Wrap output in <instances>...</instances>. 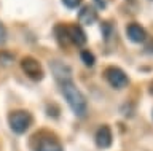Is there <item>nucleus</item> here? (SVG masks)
<instances>
[{
  "instance_id": "1",
  "label": "nucleus",
  "mask_w": 153,
  "mask_h": 151,
  "mask_svg": "<svg viewBox=\"0 0 153 151\" xmlns=\"http://www.w3.org/2000/svg\"><path fill=\"white\" fill-rule=\"evenodd\" d=\"M61 91H62V96L65 97L67 103H69V107L72 108V111H74L76 116L83 118L86 115V108H88L86 107V99L83 96V92H81L72 81L61 84Z\"/></svg>"
},
{
  "instance_id": "2",
  "label": "nucleus",
  "mask_w": 153,
  "mask_h": 151,
  "mask_svg": "<svg viewBox=\"0 0 153 151\" xmlns=\"http://www.w3.org/2000/svg\"><path fill=\"white\" fill-rule=\"evenodd\" d=\"M32 148L33 151H64L61 141L48 132H40V134L33 135Z\"/></svg>"
},
{
  "instance_id": "3",
  "label": "nucleus",
  "mask_w": 153,
  "mask_h": 151,
  "mask_svg": "<svg viewBox=\"0 0 153 151\" xmlns=\"http://www.w3.org/2000/svg\"><path fill=\"white\" fill-rule=\"evenodd\" d=\"M8 122H10V127H11L13 132L24 134L32 124V116H30V113H27L24 110H16V111L10 113Z\"/></svg>"
},
{
  "instance_id": "4",
  "label": "nucleus",
  "mask_w": 153,
  "mask_h": 151,
  "mask_svg": "<svg viewBox=\"0 0 153 151\" xmlns=\"http://www.w3.org/2000/svg\"><path fill=\"white\" fill-rule=\"evenodd\" d=\"M104 75H105V80L108 81V84L112 88H115V89H123V88H126L128 83H129L126 73H124L121 69H118V67L105 69Z\"/></svg>"
},
{
  "instance_id": "5",
  "label": "nucleus",
  "mask_w": 153,
  "mask_h": 151,
  "mask_svg": "<svg viewBox=\"0 0 153 151\" xmlns=\"http://www.w3.org/2000/svg\"><path fill=\"white\" fill-rule=\"evenodd\" d=\"M21 69L24 70V73L27 75L29 78L32 80H42L43 78V70H42V65L37 59L33 57H24L21 60Z\"/></svg>"
},
{
  "instance_id": "6",
  "label": "nucleus",
  "mask_w": 153,
  "mask_h": 151,
  "mask_svg": "<svg viewBox=\"0 0 153 151\" xmlns=\"http://www.w3.org/2000/svg\"><path fill=\"white\" fill-rule=\"evenodd\" d=\"M50 67H51V72L54 75V78L59 81V84L72 81V70L65 64L59 62V60H53V62H50Z\"/></svg>"
},
{
  "instance_id": "7",
  "label": "nucleus",
  "mask_w": 153,
  "mask_h": 151,
  "mask_svg": "<svg viewBox=\"0 0 153 151\" xmlns=\"http://www.w3.org/2000/svg\"><path fill=\"white\" fill-rule=\"evenodd\" d=\"M112 130H110L108 126H100L97 132H96V145L99 146V148H108L110 145H112Z\"/></svg>"
},
{
  "instance_id": "8",
  "label": "nucleus",
  "mask_w": 153,
  "mask_h": 151,
  "mask_svg": "<svg viewBox=\"0 0 153 151\" xmlns=\"http://www.w3.org/2000/svg\"><path fill=\"white\" fill-rule=\"evenodd\" d=\"M126 34H128V38L131 41H134V43H142V41L147 40L145 29L142 26L136 24V22H132V24H129L126 27Z\"/></svg>"
},
{
  "instance_id": "9",
  "label": "nucleus",
  "mask_w": 153,
  "mask_h": 151,
  "mask_svg": "<svg viewBox=\"0 0 153 151\" xmlns=\"http://www.w3.org/2000/svg\"><path fill=\"white\" fill-rule=\"evenodd\" d=\"M96 19H97V11L94 10V7L86 5V7L81 8V11L78 15V21L81 22V24L91 26V24H94V22H96Z\"/></svg>"
},
{
  "instance_id": "10",
  "label": "nucleus",
  "mask_w": 153,
  "mask_h": 151,
  "mask_svg": "<svg viewBox=\"0 0 153 151\" xmlns=\"http://www.w3.org/2000/svg\"><path fill=\"white\" fill-rule=\"evenodd\" d=\"M69 35H70V41H74L76 46H83L86 43V34L80 26H70L69 27Z\"/></svg>"
},
{
  "instance_id": "11",
  "label": "nucleus",
  "mask_w": 153,
  "mask_h": 151,
  "mask_svg": "<svg viewBox=\"0 0 153 151\" xmlns=\"http://www.w3.org/2000/svg\"><path fill=\"white\" fill-rule=\"evenodd\" d=\"M54 35H56V40L57 43H59L61 46H65L67 43L70 41V35H69V27L67 26H56L54 27Z\"/></svg>"
},
{
  "instance_id": "12",
  "label": "nucleus",
  "mask_w": 153,
  "mask_h": 151,
  "mask_svg": "<svg viewBox=\"0 0 153 151\" xmlns=\"http://www.w3.org/2000/svg\"><path fill=\"white\" fill-rule=\"evenodd\" d=\"M80 56H81V60L85 62V65H88V67H93V65H94V62H96V57H94V54L91 53V51H88V49H83Z\"/></svg>"
},
{
  "instance_id": "13",
  "label": "nucleus",
  "mask_w": 153,
  "mask_h": 151,
  "mask_svg": "<svg viewBox=\"0 0 153 151\" xmlns=\"http://www.w3.org/2000/svg\"><path fill=\"white\" fill-rule=\"evenodd\" d=\"M13 54L7 53V51H0V65H3V67H8V65H11L13 62Z\"/></svg>"
},
{
  "instance_id": "14",
  "label": "nucleus",
  "mask_w": 153,
  "mask_h": 151,
  "mask_svg": "<svg viewBox=\"0 0 153 151\" xmlns=\"http://www.w3.org/2000/svg\"><path fill=\"white\" fill-rule=\"evenodd\" d=\"M102 32L105 35V40H108L110 37H112V26H110L108 22H104L102 24Z\"/></svg>"
},
{
  "instance_id": "15",
  "label": "nucleus",
  "mask_w": 153,
  "mask_h": 151,
  "mask_svg": "<svg viewBox=\"0 0 153 151\" xmlns=\"http://www.w3.org/2000/svg\"><path fill=\"white\" fill-rule=\"evenodd\" d=\"M62 3H64L67 8H76L81 3V0H62Z\"/></svg>"
},
{
  "instance_id": "16",
  "label": "nucleus",
  "mask_w": 153,
  "mask_h": 151,
  "mask_svg": "<svg viewBox=\"0 0 153 151\" xmlns=\"http://www.w3.org/2000/svg\"><path fill=\"white\" fill-rule=\"evenodd\" d=\"M5 41H7V30H5L3 24L0 22V45H3Z\"/></svg>"
},
{
  "instance_id": "17",
  "label": "nucleus",
  "mask_w": 153,
  "mask_h": 151,
  "mask_svg": "<svg viewBox=\"0 0 153 151\" xmlns=\"http://www.w3.org/2000/svg\"><path fill=\"white\" fill-rule=\"evenodd\" d=\"M96 3H97L100 8H104V7H105V0H96Z\"/></svg>"
},
{
  "instance_id": "18",
  "label": "nucleus",
  "mask_w": 153,
  "mask_h": 151,
  "mask_svg": "<svg viewBox=\"0 0 153 151\" xmlns=\"http://www.w3.org/2000/svg\"><path fill=\"white\" fill-rule=\"evenodd\" d=\"M150 92L153 94V83H152V88H150Z\"/></svg>"
}]
</instances>
